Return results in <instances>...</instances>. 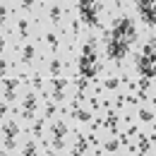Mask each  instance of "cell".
Segmentation results:
<instances>
[{"label":"cell","mask_w":156,"mask_h":156,"mask_svg":"<svg viewBox=\"0 0 156 156\" xmlns=\"http://www.w3.org/2000/svg\"><path fill=\"white\" fill-rule=\"evenodd\" d=\"M43 46L39 43V39L24 41V43H15V62L17 67H24V70H31L36 67V62L43 60Z\"/></svg>","instance_id":"1"},{"label":"cell","mask_w":156,"mask_h":156,"mask_svg":"<svg viewBox=\"0 0 156 156\" xmlns=\"http://www.w3.org/2000/svg\"><path fill=\"white\" fill-rule=\"evenodd\" d=\"M65 31L62 29H55L51 24H43L39 31V41L43 46V53L46 55H60L62 53V43H65Z\"/></svg>","instance_id":"2"},{"label":"cell","mask_w":156,"mask_h":156,"mask_svg":"<svg viewBox=\"0 0 156 156\" xmlns=\"http://www.w3.org/2000/svg\"><path fill=\"white\" fill-rule=\"evenodd\" d=\"M12 31H15V43H24V41L36 39L34 36V17L24 15V12H17V17L12 22Z\"/></svg>","instance_id":"3"},{"label":"cell","mask_w":156,"mask_h":156,"mask_svg":"<svg viewBox=\"0 0 156 156\" xmlns=\"http://www.w3.org/2000/svg\"><path fill=\"white\" fill-rule=\"evenodd\" d=\"M43 17H46V24L65 31V24H67L70 15H67V7L62 2H46L43 5Z\"/></svg>","instance_id":"4"},{"label":"cell","mask_w":156,"mask_h":156,"mask_svg":"<svg viewBox=\"0 0 156 156\" xmlns=\"http://www.w3.org/2000/svg\"><path fill=\"white\" fill-rule=\"evenodd\" d=\"M132 115H135V122L142 130H154V122H156L154 103H137L132 108Z\"/></svg>","instance_id":"5"},{"label":"cell","mask_w":156,"mask_h":156,"mask_svg":"<svg viewBox=\"0 0 156 156\" xmlns=\"http://www.w3.org/2000/svg\"><path fill=\"white\" fill-rule=\"evenodd\" d=\"M94 115H96V111H91L87 103L67 111V118L72 120V125H75V127H79V130H89V125H91Z\"/></svg>","instance_id":"6"},{"label":"cell","mask_w":156,"mask_h":156,"mask_svg":"<svg viewBox=\"0 0 156 156\" xmlns=\"http://www.w3.org/2000/svg\"><path fill=\"white\" fill-rule=\"evenodd\" d=\"M98 87L103 89L106 96H113L115 91L122 89V72H118V70H108L103 77L98 79Z\"/></svg>","instance_id":"7"},{"label":"cell","mask_w":156,"mask_h":156,"mask_svg":"<svg viewBox=\"0 0 156 156\" xmlns=\"http://www.w3.org/2000/svg\"><path fill=\"white\" fill-rule=\"evenodd\" d=\"M67 151H70L72 156L91 154V144H89V139H87V132H84V130H79V127L72 130V144H70Z\"/></svg>","instance_id":"8"},{"label":"cell","mask_w":156,"mask_h":156,"mask_svg":"<svg viewBox=\"0 0 156 156\" xmlns=\"http://www.w3.org/2000/svg\"><path fill=\"white\" fill-rule=\"evenodd\" d=\"M43 70H46L48 79H53V77H60V75H65V72H67L65 58H62V55H46V58H43Z\"/></svg>","instance_id":"9"},{"label":"cell","mask_w":156,"mask_h":156,"mask_svg":"<svg viewBox=\"0 0 156 156\" xmlns=\"http://www.w3.org/2000/svg\"><path fill=\"white\" fill-rule=\"evenodd\" d=\"M27 135L34 139H46L48 137V120L43 115H39L36 120H31V125L27 127Z\"/></svg>","instance_id":"10"},{"label":"cell","mask_w":156,"mask_h":156,"mask_svg":"<svg viewBox=\"0 0 156 156\" xmlns=\"http://www.w3.org/2000/svg\"><path fill=\"white\" fill-rule=\"evenodd\" d=\"M62 111L67 113V106H60V103L51 101V98H43V106H41V115L46 118L48 122H51V120H55V118H58Z\"/></svg>","instance_id":"11"},{"label":"cell","mask_w":156,"mask_h":156,"mask_svg":"<svg viewBox=\"0 0 156 156\" xmlns=\"http://www.w3.org/2000/svg\"><path fill=\"white\" fill-rule=\"evenodd\" d=\"M122 144L118 135H103L101 137V154H122Z\"/></svg>","instance_id":"12"},{"label":"cell","mask_w":156,"mask_h":156,"mask_svg":"<svg viewBox=\"0 0 156 156\" xmlns=\"http://www.w3.org/2000/svg\"><path fill=\"white\" fill-rule=\"evenodd\" d=\"M43 151V147H41V139H34V137L27 135V139H22L20 144V154L22 156H36Z\"/></svg>","instance_id":"13"},{"label":"cell","mask_w":156,"mask_h":156,"mask_svg":"<svg viewBox=\"0 0 156 156\" xmlns=\"http://www.w3.org/2000/svg\"><path fill=\"white\" fill-rule=\"evenodd\" d=\"M24 87H22V82L15 77V72L12 75H7V77H0V91H22Z\"/></svg>","instance_id":"14"}]
</instances>
